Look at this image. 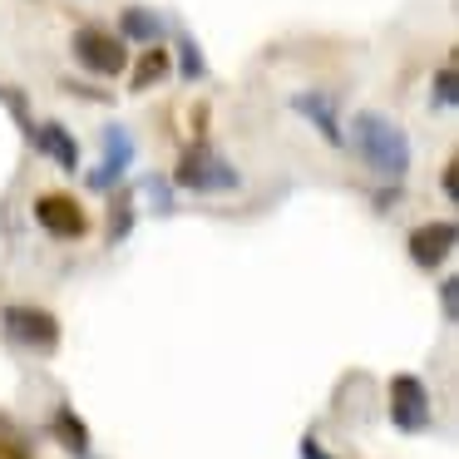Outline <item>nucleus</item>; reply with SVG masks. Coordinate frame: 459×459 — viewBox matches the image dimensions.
Wrapping results in <instances>:
<instances>
[{
	"label": "nucleus",
	"instance_id": "nucleus-1",
	"mask_svg": "<svg viewBox=\"0 0 459 459\" xmlns=\"http://www.w3.org/2000/svg\"><path fill=\"white\" fill-rule=\"evenodd\" d=\"M351 149L360 153V163H366L370 173H380V178H390V183L405 178L410 159H415V153H410V134L376 109H360L356 119H351Z\"/></svg>",
	"mask_w": 459,
	"mask_h": 459
},
{
	"label": "nucleus",
	"instance_id": "nucleus-2",
	"mask_svg": "<svg viewBox=\"0 0 459 459\" xmlns=\"http://www.w3.org/2000/svg\"><path fill=\"white\" fill-rule=\"evenodd\" d=\"M173 183L188 193H238L242 188V173L222 159L212 143H188L178 153V169H173Z\"/></svg>",
	"mask_w": 459,
	"mask_h": 459
},
{
	"label": "nucleus",
	"instance_id": "nucleus-3",
	"mask_svg": "<svg viewBox=\"0 0 459 459\" xmlns=\"http://www.w3.org/2000/svg\"><path fill=\"white\" fill-rule=\"evenodd\" d=\"M0 331H5V341L21 346V351H45V356H50V351L60 346V321L45 307H30V301H11V307L0 311Z\"/></svg>",
	"mask_w": 459,
	"mask_h": 459
},
{
	"label": "nucleus",
	"instance_id": "nucleus-4",
	"mask_svg": "<svg viewBox=\"0 0 459 459\" xmlns=\"http://www.w3.org/2000/svg\"><path fill=\"white\" fill-rule=\"evenodd\" d=\"M74 60H80V70L100 74V80H119L124 70H129V55H124V40L114 30H104V25H80L70 40Z\"/></svg>",
	"mask_w": 459,
	"mask_h": 459
},
{
	"label": "nucleus",
	"instance_id": "nucleus-5",
	"mask_svg": "<svg viewBox=\"0 0 459 459\" xmlns=\"http://www.w3.org/2000/svg\"><path fill=\"white\" fill-rule=\"evenodd\" d=\"M385 395H390V425H395L400 435H425L429 420H435V410H429V390H425V380L410 376V370H400V376H390Z\"/></svg>",
	"mask_w": 459,
	"mask_h": 459
},
{
	"label": "nucleus",
	"instance_id": "nucleus-6",
	"mask_svg": "<svg viewBox=\"0 0 459 459\" xmlns=\"http://www.w3.org/2000/svg\"><path fill=\"white\" fill-rule=\"evenodd\" d=\"M35 222H40V232H50L55 242H80L84 232H90V212H84L80 198H70V193H40V198H35Z\"/></svg>",
	"mask_w": 459,
	"mask_h": 459
},
{
	"label": "nucleus",
	"instance_id": "nucleus-7",
	"mask_svg": "<svg viewBox=\"0 0 459 459\" xmlns=\"http://www.w3.org/2000/svg\"><path fill=\"white\" fill-rule=\"evenodd\" d=\"M100 163L90 169V188L94 193H109L114 183L129 173V163H134V134L124 129V124H104V134H100Z\"/></svg>",
	"mask_w": 459,
	"mask_h": 459
},
{
	"label": "nucleus",
	"instance_id": "nucleus-8",
	"mask_svg": "<svg viewBox=\"0 0 459 459\" xmlns=\"http://www.w3.org/2000/svg\"><path fill=\"white\" fill-rule=\"evenodd\" d=\"M455 242H459V228L449 218L445 222H420V228L410 232V262L425 267V272H435V267H445V262H449Z\"/></svg>",
	"mask_w": 459,
	"mask_h": 459
},
{
	"label": "nucleus",
	"instance_id": "nucleus-9",
	"mask_svg": "<svg viewBox=\"0 0 459 459\" xmlns=\"http://www.w3.org/2000/svg\"><path fill=\"white\" fill-rule=\"evenodd\" d=\"M30 134H35V149H40L50 163H60L65 173L80 169V143L70 139V129H65V124L50 119V124H40V129H30Z\"/></svg>",
	"mask_w": 459,
	"mask_h": 459
},
{
	"label": "nucleus",
	"instance_id": "nucleus-10",
	"mask_svg": "<svg viewBox=\"0 0 459 459\" xmlns=\"http://www.w3.org/2000/svg\"><path fill=\"white\" fill-rule=\"evenodd\" d=\"M291 109H297L311 129H321V139H326V143H336V149L346 143V139H341V124H336V104H331L326 94H297Z\"/></svg>",
	"mask_w": 459,
	"mask_h": 459
},
{
	"label": "nucleus",
	"instance_id": "nucleus-11",
	"mask_svg": "<svg viewBox=\"0 0 459 459\" xmlns=\"http://www.w3.org/2000/svg\"><path fill=\"white\" fill-rule=\"evenodd\" d=\"M50 435L60 439V445L70 449L74 459H84V455H90V429H84V420H80V410H74V405H60V410H55Z\"/></svg>",
	"mask_w": 459,
	"mask_h": 459
},
{
	"label": "nucleus",
	"instance_id": "nucleus-12",
	"mask_svg": "<svg viewBox=\"0 0 459 459\" xmlns=\"http://www.w3.org/2000/svg\"><path fill=\"white\" fill-rule=\"evenodd\" d=\"M163 15L159 11H149V5H124V15H119V40L129 35V40H159L163 35Z\"/></svg>",
	"mask_w": 459,
	"mask_h": 459
},
{
	"label": "nucleus",
	"instance_id": "nucleus-13",
	"mask_svg": "<svg viewBox=\"0 0 459 459\" xmlns=\"http://www.w3.org/2000/svg\"><path fill=\"white\" fill-rule=\"evenodd\" d=\"M169 70H173V55L169 50H143V60L134 65V74H129V90L134 94L153 90L159 80H169Z\"/></svg>",
	"mask_w": 459,
	"mask_h": 459
},
{
	"label": "nucleus",
	"instance_id": "nucleus-14",
	"mask_svg": "<svg viewBox=\"0 0 459 459\" xmlns=\"http://www.w3.org/2000/svg\"><path fill=\"white\" fill-rule=\"evenodd\" d=\"M429 94H435V109H445V114L459 109V70H455V60L435 74V90H429Z\"/></svg>",
	"mask_w": 459,
	"mask_h": 459
},
{
	"label": "nucleus",
	"instance_id": "nucleus-15",
	"mask_svg": "<svg viewBox=\"0 0 459 459\" xmlns=\"http://www.w3.org/2000/svg\"><path fill=\"white\" fill-rule=\"evenodd\" d=\"M178 60H183V80H203V74H208V65H203V50L198 45L188 40V35H178Z\"/></svg>",
	"mask_w": 459,
	"mask_h": 459
},
{
	"label": "nucleus",
	"instance_id": "nucleus-16",
	"mask_svg": "<svg viewBox=\"0 0 459 459\" xmlns=\"http://www.w3.org/2000/svg\"><path fill=\"white\" fill-rule=\"evenodd\" d=\"M129 228H134V208H129V198H124V203H114L109 238H114V242H119V238H129Z\"/></svg>",
	"mask_w": 459,
	"mask_h": 459
},
{
	"label": "nucleus",
	"instance_id": "nucleus-17",
	"mask_svg": "<svg viewBox=\"0 0 459 459\" xmlns=\"http://www.w3.org/2000/svg\"><path fill=\"white\" fill-rule=\"evenodd\" d=\"M439 188H445V198H449V203L459 198V163H455V159L445 163V173H439Z\"/></svg>",
	"mask_w": 459,
	"mask_h": 459
},
{
	"label": "nucleus",
	"instance_id": "nucleus-18",
	"mask_svg": "<svg viewBox=\"0 0 459 459\" xmlns=\"http://www.w3.org/2000/svg\"><path fill=\"white\" fill-rule=\"evenodd\" d=\"M301 459H336V455H331L316 435H307V439H301Z\"/></svg>",
	"mask_w": 459,
	"mask_h": 459
},
{
	"label": "nucleus",
	"instance_id": "nucleus-19",
	"mask_svg": "<svg viewBox=\"0 0 459 459\" xmlns=\"http://www.w3.org/2000/svg\"><path fill=\"white\" fill-rule=\"evenodd\" d=\"M0 459H30V449H25L21 439H11V435H0Z\"/></svg>",
	"mask_w": 459,
	"mask_h": 459
},
{
	"label": "nucleus",
	"instance_id": "nucleus-20",
	"mask_svg": "<svg viewBox=\"0 0 459 459\" xmlns=\"http://www.w3.org/2000/svg\"><path fill=\"white\" fill-rule=\"evenodd\" d=\"M439 301H445V321H455V316H459V307H455V277H445V287H439Z\"/></svg>",
	"mask_w": 459,
	"mask_h": 459
},
{
	"label": "nucleus",
	"instance_id": "nucleus-21",
	"mask_svg": "<svg viewBox=\"0 0 459 459\" xmlns=\"http://www.w3.org/2000/svg\"><path fill=\"white\" fill-rule=\"evenodd\" d=\"M84 459H90V455H84Z\"/></svg>",
	"mask_w": 459,
	"mask_h": 459
}]
</instances>
